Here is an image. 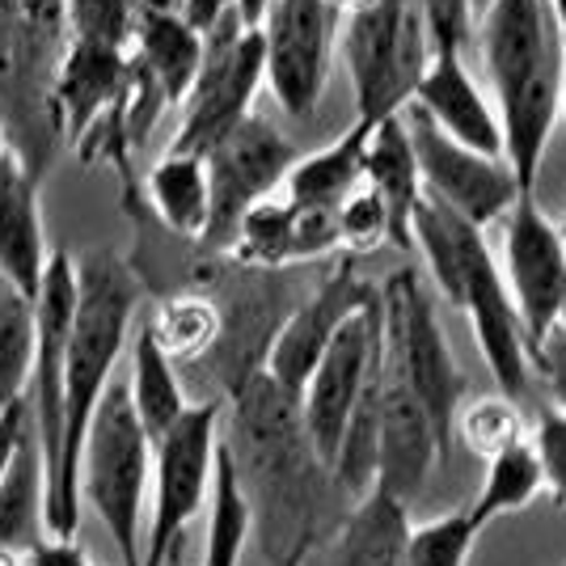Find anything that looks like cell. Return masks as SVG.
I'll return each mask as SVG.
<instances>
[{"label":"cell","instance_id":"cell-25","mask_svg":"<svg viewBox=\"0 0 566 566\" xmlns=\"http://www.w3.org/2000/svg\"><path fill=\"white\" fill-rule=\"evenodd\" d=\"M48 537V465L34 440V427H25L22 444L13 452V465L0 482V549L30 554Z\"/></svg>","mask_w":566,"mask_h":566},{"label":"cell","instance_id":"cell-26","mask_svg":"<svg viewBox=\"0 0 566 566\" xmlns=\"http://www.w3.org/2000/svg\"><path fill=\"white\" fill-rule=\"evenodd\" d=\"M127 347H132V377H127L132 410H136L140 427L148 431V440L157 444L169 427L187 415V406H190L187 389H182V377H178L174 359L157 347V338H153V331H148V322L132 334Z\"/></svg>","mask_w":566,"mask_h":566},{"label":"cell","instance_id":"cell-12","mask_svg":"<svg viewBox=\"0 0 566 566\" xmlns=\"http://www.w3.org/2000/svg\"><path fill=\"white\" fill-rule=\"evenodd\" d=\"M401 123H406V136H410L415 161H419L423 195L444 203L461 220H470L473 229H486L516 208L520 187L503 157H482L465 144L449 140L419 111H410Z\"/></svg>","mask_w":566,"mask_h":566},{"label":"cell","instance_id":"cell-4","mask_svg":"<svg viewBox=\"0 0 566 566\" xmlns=\"http://www.w3.org/2000/svg\"><path fill=\"white\" fill-rule=\"evenodd\" d=\"M148 486H153V440L132 410L127 380H111L81 444L76 495L94 507L123 566H140V516Z\"/></svg>","mask_w":566,"mask_h":566},{"label":"cell","instance_id":"cell-40","mask_svg":"<svg viewBox=\"0 0 566 566\" xmlns=\"http://www.w3.org/2000/svg\"><path fill=\"white\" fill-rule=\"evenodd\" d=\"M229 13H237V0H182V9H178V18L203 39L216 22H224Z\"/></svg>","mask_w":566,"mask_h":566},{"label":"cell","instance_id":"cell-2","mask_svg":"<svg viewBox=\"0 0 566 566\" xmlns=\"http://www.w3.org/2000/svg\"><path fill=\"white\" fill-rule=\"evenodd\" d=\"M140 305V283L127 262L106 250L76 259V308H72L69 334V373H64V444L60 465L48 486V537L51 542H76L81 524V495H76V465L81 444L94 419L106 385L127 343H132V317Z\"/></svg>","mask_w":566,"mask_h":566},{"label":"cell","instance_id":"cell-32","mask_svg":"<svg viewBox=\"0 0 566 566\" xmlns=\"http://www.w3.org/2000/svg\"><path fill=\"white\" fill-rule=\"evenodd\" d=\"M34 359V301L22 292L0 296V410L25 398Z\"/></svg>","mask_w":566,"mask_h":566},{"label":"cell","instance_id":"cell-15","mask_svg":"<svg viewBox=\"0 0 566 566\" xmlns=\"http://www.w3.org/2000/svg\"><path fill=\"white\" fill-rule=\"evenodd\" d=\"M331 0H266L259 34L266 85L283 115L305 118L317 111L331 64Z\"/></svg>","mask_w":566,"mask_h":566},{"label":"cell","instance_id":"cell-44","mask_svg":"<svg viewBox=\"0 0 566 566\" xmlns=\"http://www.w3.org/2000/svg\"><path fill=\"white\" fill-rule=\"evenodd\" d=\"M558 115L566 118V43H563V85H558Z\"/></svg>","mask_w":566,"mask_h":566},{"label":"cell","instance_id":"cell-27","mask_svg":"<svg viewBox=\"0 0 566 566\" xmlns=\"http://www.w3.org/2000/svg\"><path fill=\"white\" fill-rule=\"evenodd\" d=\"M144 195L153 203V212L161 216L169 233L203 241L208 233V216H212V190H208V169L203 157L190 153H166L157 166L148 169Z\"/></svg>","mask_w":566,"mask_h":566},{"label":"cell","instance_id":"cell-18","mask_svg":"<svg viewBox=\"0 0 566 566\" xmlns=\"http://www.w3.org/2000/svg\"><path fill=\"white\" fill-rule=\"evenodd\" d=\"M338 250V212L296 208L283 195H271L241 216L229 254L245 266H287Z\"/></svg>","mask_w":566,"mask_h":566},{"label":"cell","instance_id":"cell-19","mask_svg":"<svg viewBox=\"0 0 566 566\" xmlns=\"http://www.w3.org/2000/svg\"><path fill=\"white\" fill-rule=\"evenodd\" d=\"M410 111L436 123L449 140L465 144L482 157H503V132H499L495 106L482 97L478 81L461 64V55H431L419 90L410 97Z\"/></svg>","mask_w":566,"mask_h":566},{"label":"cell","instance_id":"cell-39","mask_svg":"<svg viewBox=\"0 0 566 566\" xmlns=\"http://www.w3.org/2000/svg\"><path fill=\"white\" fill-rule=\"evenodd\" d=\"M25 427H30L25 401H13V406L0 410V482H4V473H9V465H13V452H18V444H22Z\"/></svg>","mask_w":566,"mask_h":566},{"label":"cell","instance_id":"cell-3","mask_svg":"<svg viewBox=\"0 0 566 566\" xmlns=\"http://www.w3.org/2000/svg\"><path fill=\"white\" fill-rule=\"evenodd\" d=\"M482 55L499 97L503 161L520 195H533L563 85V34L549 0H491L482 13Z\"/></svg>","mask_w":566,"mask_h":566},{"label":"cell","instance_id":"cell-8","mask_svg":"<svg viewBox=\"0 0 566 566\" xmlns=\"http://www.w3.org/2000/svg\"><path fill=\"white\" fill-rule=\"evenodd\" d=\"M216 449H220V401L187 406V415L153 444V520L140 545V566H169L187 537V524L208 503Z\"/></svg>","mask_w":566,"mask_h":566},{"label":"cell","instance_id":"cell-10","mask_svg":"<svg viewBox=\"0 0 566 566\" xmlns=\"http://www.w3.org/2000/svg\"><path fill=\"white\" fill-rule=\"evenodd\" d=\"M380 359V292L377 301L355 313L343 331L334 334V343L326 347L322 364L313 368V377L305 380V394H301V423L317 461L331 470L338 444L347 436L355 406L364 398L368 380L377 373Z\"/></svg>","mask_w":566,"mask_h":566},{"label":"cell","instance_id":"cell-30","mask_svg":"<svg viewBox=\"0 0 566 566\" xmlns=\"http://www.w3.org/2000/svg\"><path fill=\"white\" fill-rule=\"evenodd\" d=\"M542 491L545 482H542V465H537V452H533L528 440H520L516 449L499 452L495 461H486L482 491H478V499H473L465 512H470V520L478 528H486L491 520L524 512Z\"/></svg>","mask_w":566,"mask_h":566},{"label":"cell","instance_id":"cell-28","mask_svg":"<svg viewBox=\"0 0 566 566\" xmlns=\"http://www.w3.org/2000/svg\"><path fill=\"white\" fill-rule=\"evenodd\" d=\"M250 533H254V512H250V499L241 491L233 452L220 440L212 486H208V542H203V563L199 566H241Z\"/></svg>","mask_w":566,"mask_h":566},{"label":"cell","instance_id":"cell-17","mask_svg":"<svg viewBox=\"0 0 566 566\" xmlns=\"http://www.w3.org/2000/svg\"><path fill=\"white\" fill-rule=\"evenodd\" d=\"M431 465H440L436 431L427 423L423 406L401 373L398 355L380 338L377 368V486L410 507V499L427 486Z\"/></svg>","mask_w":566,"mask_h":566},{"label":"cell","instance_id":"cell-1","mask_svg":"<svg viewBox=\"0 0 566 566\" xmlns=\"http://www.w3.org/2000/svg\"><path fill=\"white\" fill-rule=\"evenodd\" d=\"M224 449L233 452L266 563L301 566L317 542L331 470L308 444L301 406L262 368L233 385V440Z\"/></svg>","mask_w":566,"mask_h":566},{"label":"cell","instance_id":"cell-6","mask_svg":"<svg viewBox=\"0 0 566 566\" xmlns=\"http://www.w3.org/2000/svg\"><path fill=\"white\" fill-rule=\"evenodd\" d=\"M380 338L398 355L401 373L436 431V449H440V465H444L452 461V436H457L452 427H457L465 377L452 359L444 326H440L431 296L423 292L415 271H398L380 287Z\"/></svg>","mask_w":566,"mask_h":566},{"label":"cell","instance_id":"cell-16","mask_svg":"<svg viewBox=\"0 0 566 566\" xmlns=\"http://www.w3.org/2000/svg\"><path fill=\"white\" fill-rule=\"evenodd\" d=\"M457 308L470 317L478 352L486 359L503 398L520 401L528 389V347H524V326L507 296V283L499 262L486 250V237L473 233L461 259V287H457Z\"/></svg>","mask_w":566,"mask_h":566},{"label":"cell","instance_id":"cell-22","mask_svg":"<svg viewBox=\"0 0 566 566\" xmlns=\"http://www.w3.org/2000/svg\"><path fill=\"white\" fill-rule=\"evenodd\" d=\"M364 182L377 190L385 216H389V241L398 250H410V220H415V203L423 195V178H419V161L406 136V123L385 118L368 132V148H364Z\"/></svg>","mask_w":566,"mask_h":566},{"label":"cell","instance_id":"cell-29","mask_svg":"<svg viewBox=\"0 0 566 566\" xmlns=\"http://www.w3.org/2000/svg\"><path fill=\"white\" fill-rule=\"evenodd\" d=\"M148 331H153L157 347L178 368V364L203 359V355L212 352L216 343H220V334H224V317H220L216 301H208L203 292H178V296L161 301L157 317L148 322Z\"/></svg>","mask_w":566,"mask_h":566},{"label":"cell","instance_id":"cell-42","mask_svg":"<svg viewBox=\"0 0 566 566\" xmlns=\"http://www.w3.org/2000/svg\"><path fill=\"white\" fill-rule=\"evenodd\" d=\"M262 13H266V0H237V18H241L245 30H259Z\"/></svg>","mask_w":566,"mask_h":566},{"label":"cell","instance_id":"cell-47","mask_svg":"<svg viewBox=\"0 0 566 566\" xmlns=\"http://www.w3.org/2000/svg\"><path fill=\"white\" fill-rule=\"evenodd\" d=\"M331 4H352L355 9V4H364V0H331Z\"/></svg>","mask_w":566,"mask_h":566},{"label":"cell","instance_id":"cell-37","mask_svg":"<svg viewBox=\"0 0 566 566\" xmlns=\"http://www.w3.org/2000/svg\"><path fill=\"white\" fill-rule=\"evenodd\" d=\"M431 55H461L473 25V0H419Z\"/></svg>","mask_w":566,"mask_h":566},{"label":"cell","instance_id":"cell-23","mask_svg":"<svg viewBox=\"0 0 566 566\" xmlns=\"http://www.w3.org/2000/svg\"><path fill=\"white\" fill-rule=\"evenodd\" d=\"M406 542H410V507L373 486L364 499H355L347 520L338 524L331 566H410Z\"/></svg>","mask_w":566,"mask_h":566},{"label":"cell","instance_id":"cell-46","mask_svg":"<svg viewBox=\"0 0 566 566\" xmlns=\"http://www.w3.org/2000/svg\"><path fill=\"white\" fill-rule=\"evenodd\" d=\"M9 153H13V144H9V136H4V127H0V166H4Z\"/></svg>","mask_w":566,"mask_h":566},{"label":"cell","instance_id":"cell-34","mask_svg":"<svg viewBox=\"0 0 566 566\" xmlns=\"http://www.w3.org/2000/svg\"><path fill=\"white\" fill-rule=\"evenodd\" d=\"M478 524L470 512H449L427 524H410V542H406V563L410 566H470V554L478 545Z\"/></svg>","mask_w":566,"mask_h":566},{"label":"cell","instance_id":"cell-45","mask_svg":"<svg viewBox=\"0 0 566 566\" xmlns=\"http://www.w3.org/2000/svg\"><path fill=\"white\" fill-rule=\"evenodd\" d=\"M0 566H25V554H13V549H0Z\"/></svg>","mask_w":566,"mask_h":566},{"label":"cell","instance_id":"cell-43","mask_svg":"<svg viewBox=\"0 0 566 566\" xmlns=\"http://www.w3.org/2000/svg\"><path fill=\"white\" fill-rule=\"evenodd\" d=\"M549 13H554V25H558V34L566 43V0H549Z\"/></svg>","mask_w":566,"mask_h":566},{"label":"cell","instance_id":"cell-49","mask_svg":"<svg viewBox=\"0 0 566 566\" xmlns=\"http://www.w3.org/2000/svg\"><path fill=\"white\" fill-rule=\"evenodd\" d=\"M563 566H566V563H563Z\"/></svg>","mask_w":566,"mask_h":566},{"label":"cell","instance_id":"cell-41","mask_svg":"<svg viewBox=\"0 0 566 566\" xmlns=\"http://www.w3.org/2000/svg\"><path fill=\"white\" fill-rule=\"evenodd\" d=\"M25 566H94L76 542H43L25 554Z\"/></svg>","mask_w":566,"mask_h":566},{"label":"cell","instance_id":"cell-35","mask_svg":"<svg viewBox=\"0 0 566 566\" xmlns=\"http://www.w3.org/2000/svg\"><path fill=\"white\" fill-rule=\"evenodd\" d=\"M385 241H389L385 203L368 182H359L338 208V245H347V254L355 259V254H373Z\"/></svg>","mask_w":566,"mask_h":566},{"label":"cell","instance_id":"cell-11","mask_svg":"<svg viewBox=\"0 0 566 566\" xmlns=\"http://www.w3.org/2000/svg\"><path fill=\"white\" fill-rule=\"evenodd\" d=\"M76 308V259L51 254L39 301H34V359L25 380V415L48 465V486L64 444V373H69V334Z\"/></svg>","mask_w":566,"mask_h":566},{"label":"cell","instance_id":"cell-48","mask_svg":"<svg viewBox=\"0 0 566 566\" xmlns=\"http://www.w3.org/2000/svg\"><path fill=\"white\" fill-rule=\"evenodd\" d=\"M558 237H563V245H566V216H563V224H558Z\"/></svg>","mask_w":566,"mask_h":566},{"label":"cell","instance_id":"cell-20","mask_svg":"<svg viewBox=\"0 0 566 566\" xmlns=\"http://www.w3.org/2000/svg\"><path fill=\"white\" fill-rule=\"evenodd\" d=\"M48 233H43V199L22 153L13 148L0 166V271L13 280L25 301H39L48 275Z\"/></svg>","mask_w":566,"mask_h":566},{"label":"cell","instance_id":"cell-21","mask_svg":"<svg viewBox=\"0 0 566 566\" xmlns=\"http://www.w3.org/2000/svg\"><path fill=\"white\" fill-rule=\"evenodd\" d=\"M127 94V51H102L69 43L51 81L55 115L72 144H81L106 115H115Z\"/></svg>","mask_w":566,"mask_h":566},{"label":"cell","instance_id":"cell-13","mask_svg":"<svg viewBox=\"0 0 566 566\" xmlns=\"http://www.w3.org/2000/svg\"><path fill=\"white\" fill-rule=\"evenodd\" d=\"M377 292V283H368L355 271V259H343L305 305L292 308L287 322L271 334V343L262 352V373L301 406L305 380L322 364V355L334 343V334L343 331L355 313H364V308L373 305Z\"/></svg>","mask_w":566,"mask_h":566},{"label":"cell","instance_id":"cell-5","mask_svg":"<svg viewBox=\"0 0 566 566\" xmlns=\"http://www.w3.org/2000/svg\"><path fill=\"white\" fill-rule=\"evenodd\" d=\"M343 60L352 72L355 123L377 127L398 118L431 64L419 0H364L343 30Z\"/></svg>","mask_w":566,"mask_h":566},{"label":"cell","instance_id":"cell-9","mask_svg":"<svg viewBox=\"0 0 566 566\" xmlns=\"http://www.w3.org/2000/svg\"><path fill=\"white\" fill-rule=\"evenodd\" d=\"M292 161H296V153H292V144L275 123H266L259 115L241 118L233 132L203 157L208 190H212V216H208V233L199 245L203 250H229L241 216L283 187Z\"/></svg>","mask_w":566,"mask_h":566},{"label":"cell","instance_id":"cell-24","mask_svg":"<svg viewBox=\"0 0 566 566\" xmlns=\"http://www.w3.org/2000/svg\"><path fill=\"white\" fill-rule=\"evenodd\" d=\"M364 148H368V127L352 123L334 144L296 157L283 178V199L296 208L338 212L343 199L364 182Z\"/></svg>","mask_w":566,"mask_h":566},{"label":"cell","instance_id":"cell-14","mask_svg":"<svg viewBox=\"0 0 566 566\" xmlns=\"http://www.w3.org/2000/svg\"><path fill=\"white\" fill-rule=\"evenodd\" d=\"M503 283L524 326V347L533 352L566 305V245L558 224L537 208L533 195H520L507 212L503 233Z\"/></svg>","mask_w":566,"mask_h":566},{"label":"cell","instance_id":"cell-7","mask_svg":"<svg viewBox=\"0 0 566 566\" xmlns=\"http://www.w3.org/2000/svg\"><path fill=\"white\" fill-rule=\"evenodd\" d=\"M266 85V51L259 30H245L237 13L203 34V64L182 102V123L169 153L208 157L241 118L254 115V97Z\"/></svg>","mask_w":566,"mask_h":566},{"label":"cell","instance_id":"cell-36","mask_svg":"<svg viewBox=\"0 0 566 566\" xmlns=\"http://www.w3.org/2000/svg\"><path fill=\"white\" fill-rule=\"evenodd\" d=\"M528 444L537 452L545 491L566 507V410L545 406L542 415H537V436Z\"/></svg>","mask_w":566,"mask_h":566},{"label":"cell","instance_id":"cell-38","mask_svg":"<svg viewBox=\"0 0 566 566\" xmlns=\"http://www.w3.org/2000/svg\"><path fill=\"white\" fill-rule=\"evenodd\" d=\"M528 368L542 373V380L549 385V394H554V406L566 410V305L558 313V322L549 326V334L528 352Z\"/></svg>","mask_w":566,"mask_h":566},{"label":"cell","instance_id":"cell-31","mask_svg":"<svg viewBox=\"0 0 566 566\" xmlns=\"http://www.w3.org/2000/svg\"><path fill=\"white\" fill-rule=\"evenodd\" d=\"M461 444L482 457V461H495L499 452L516 449L524 440V419H520V401L503 398V394H486V398H473L457 410V427Z\"/></svg>","mask_w":566,"mask_h":566},{"label":"cell","instance_id":"cell-33","mask_svg":"<svg viewBox=\"0 0 566 566\" xmlns=\"http://www.w3.org/2000/svg\"><path fill=\"white\" fill-rule=\"evenodd\" d=\"M69 43L102 51H127L140 18V0H69Z\"/></svg>","mask_w":566,"mask_h":566}]
</instances>
